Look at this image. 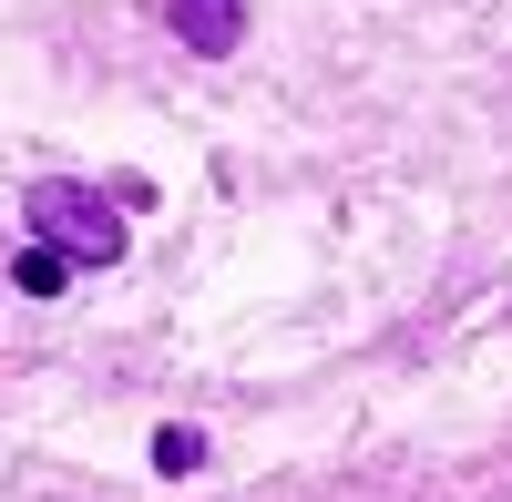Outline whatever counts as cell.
<instances>
[{"label":"cell","instance_id":"cell-1","mask_svg":"<svg viewBox=\"0 0 512 502\" xmlns=\"http://www.w3.org/2000/svg\"><path fill=\"white\" fill-rule=\"evenodd\" d=\"M21 226H31L41 246H62L72 267H113V257H123L113 195H103V185H72V175H41V185L21 195Z\"/></svg>","mask_w":512,"mask_h":502},{"label":"cell","instance_id":"cell-2","mask_svg":"<svg viewBox=\"0 0 512 502\" xmlns=\"http://www.w3.org/2000/svg\"><path fill=\"white\" fill-rule=\"evenodd\" d=\"M175 41H185V52H205V62L246 52V0H175Z\"/></svg>","mask_w":512,"mask_h":502},{"label":"cell","instance_id":"cell-3","mask_svg":"<svg viewBox=\"0 0 512 502\" xmlns=\"http://www.w3.org/2000/svg\"><path fill=\"white\" fill-rule=\"evenodd\" d=\"M11 277H21V298H62V277H72V257H62V246H41V236H31Z\"/></svg>","mask_w":512,"mask_h":502},{"label":"cell","instance_id":"cell-4","mask_svg":"<svg viewBox=\"0 0 512 502\" xmlns=\"http://www.w3.org/2000/svg\"><path fill=\"white\" fill-rule=\"evenodd\" d=\"M195 462H205V441H195V431H154V472H175V482H185Z\"/></svg>","mask_w":512,"mask_h":502}]
</instances>
